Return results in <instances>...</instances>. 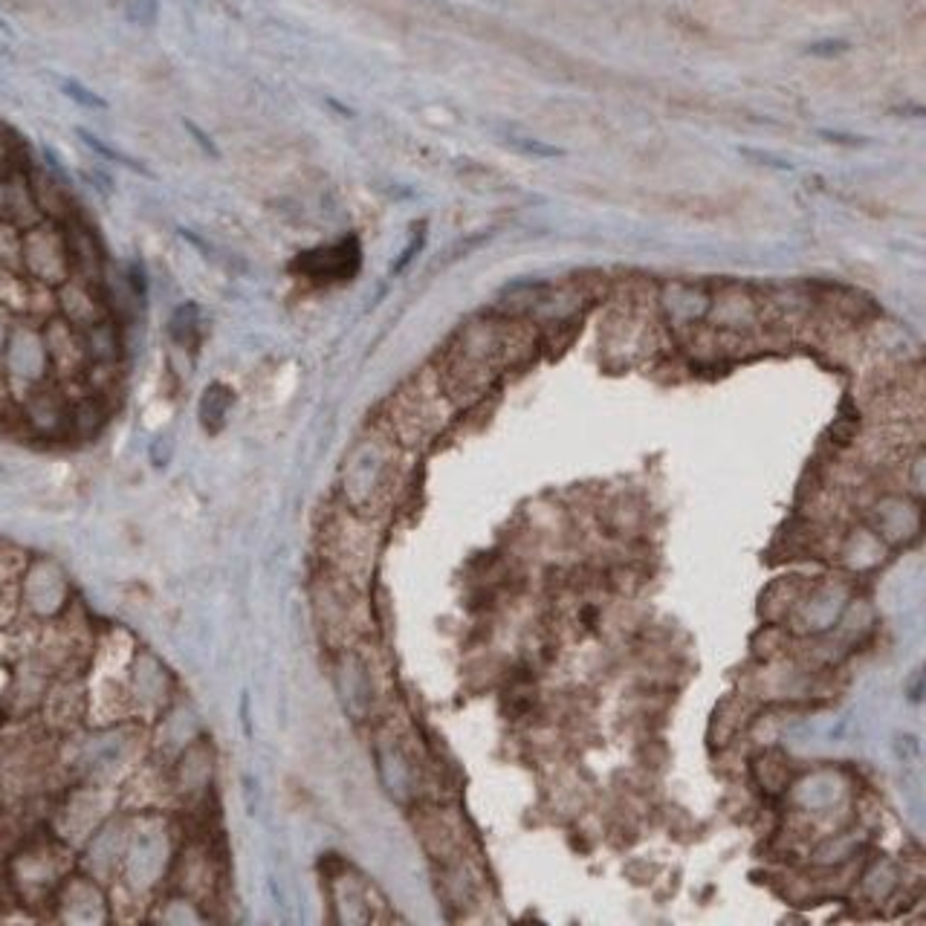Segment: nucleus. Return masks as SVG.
Wrapping results in <instances>:
<instances>
[{"label": "nucleus", "instance_id": "1", "mask_svg": "<svg viewBox=\"0 0 926 926\" xmlns=\"http://www.w3.org/2000/svg\"><path fill=\"white\" fill-rule=\"evenodd\" d=\"M296 267L316 281H342V278H351L359 267V246L356 241L322 246V249L301 255Z\"/></svg>", "mask_w": 926, "mask_h": 926}, {"label": "nucleus", "instance_id": "2", "mask_svg": "<svg viewBox=\"0 0 926 926\" xmlns=\"http://www.w3.org/2000/svg\"><path fill=\"white\" fill-rule=\"evenodd\" d=\"M229 406H232V394H229L223 385H212V388L206 391V397H203V406H200V417H203V423H206L209 429L220 426Z\"/></svg>", "mask_w": 926, "mask_h": 926}, {"label": "nucleus", "instance_id": "3", "mask_svg": "<svg viewBox=\"0 0 926 926\" xmlns=\"http://www.w3.org/2000/svg\"><path fill=\"white\" fill-rule=\"evenodd\" d=\"M58 87H61V90H64V93L76 102V105H82V108H93V110L108 108V102H105L102 96H96L93 90H87L84 84L73 82V79H61Z\"/></svg>", "mask_w": 926, "mask_h": 926}, {"label": "nucleus", "instance_id": "4", "mask_svg": "<svg viewBox=\"0 0 926 926\" xmlns=\"http://www.w3.org/2000/svg\"><path fill=\"white\" fill-rule=\"evenodd\" d=\"M79 137H82L84 142H87V145H90V148L96 151V154H102L105 160H110V163H122V165H128V168H134V171H139V174H145V168H142V165H139L137 160H131V157H125V154L113 151V148H110V145H105L102 139H96L93 134H87V131H79Z\"/></svg>", "mask_w": 926, "mask_h": 926}, {"label": "nucleus", "instance_id": "5", "mask_svg": "<svg viewBox=\"0 0 926 926\" xmlns=\"http://www.w3.org/2000/svg\"><path fill=\"white\" fill-rule=\"evenodd\" d=\"M186 128H189L191 137H197V142L203 145V151H209V154H215V148H212V142H209V137H206V134H203V131H200L197 125H191V122H186Z\"/></svg>", "mask_w": 926, "mask_h": 926}]
</instances>
